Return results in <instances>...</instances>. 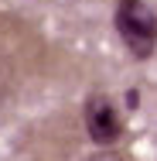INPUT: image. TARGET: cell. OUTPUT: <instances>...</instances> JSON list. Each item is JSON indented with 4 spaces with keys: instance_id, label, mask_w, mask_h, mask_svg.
<instances>
[{
    "instance_id": "obj_1",
    "label": "cell",
    "mask_w": 157,
    "mask_h": 161,
    "mask_svg": "<svg viewBox=\"0 0 157 161\" xmlns=\"http://www.w3.org/2000/svg\"><path fill=\"white\" fill-rule=\"evenodd\" d=\"M113 24L123 48L137 62H147L157 52V10L147 0H116Z\"/></svg>"
},
{
    "instance_id": "obj_2",
    "label": "cell",
    "mask_w": 157,
    "mask_h": 161,
    "mask_svg": "<svg viewBox=\"0 0 157 161\" xmlns=\"http://www.w3.org/2000/svg\"><path fill=\"white\" fill-rule=\"evenodd\" d=\"M82 124H86V134L99 151H109L113 144H120L126 134L123 113L116 110V103L106 96V93H89L86 96V106H82Z\"/></svg>"
},
{
    "instance_id": "obj_3",
    "label": "cell",
    "mask_w": 157,
    "mask_h": 161,
    "mask_svg": "<svg viewBox=\"0 0 157 161\" xmlns=\"http://www.w3.org/2000/svg\"><path fill=\"white\" fill-rule=\"evenodd\" d=\"M82 161H130V158H123L120 151H92V154H86Z\"/></svg>"
}]
</instances>
